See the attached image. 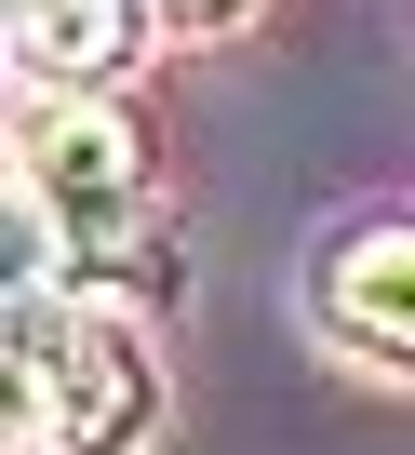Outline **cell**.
I'll use <instances>...</instances> for the list:
<instances>
[{
	"label": "cell",
	"instance_id": "6da1fadb",
	"mask_svg": "<svg viewBox=\"0 0 415 455\" xmlns=\"http://www.w3.org/2000/svg\"><path fill=\"white\" fill-rule=\"evenodd\" d=\"M134 214H148L134 134L81 81L68 94H28L14 108V295H54V255L68 268H121L134 255Z\"/></svg>",
	"mask_w": 415,
	"mask_h": 455
},
{
	"label": "cell",
	"instance_id": "7a4b0ae2",
	"mask_svg": "<svg viewBox=\"0 0 415 455\" xmlns=\"http://www.w3.org/2000/svg\"><path fill=\"white\" fill-rule=\"evenodd\" d=\"M148 428V348L108 308L14 295V455H121Z\"/></svg>",
	"mask_w": 415,
	"mask_h": 455
},
{
	"label": "cell",
	"instance_id": "3957f363",
	"mask_svg": "<svg viewBox=\"0 0 415 455\" xmlns=\"http://www.w3.org/2000/svg\"><path fill=\"white\" fill-rule=\"evenodd\" d=\"M322 322L375 362H415V228H348L322 255Z\"/></svg>",
	"mask_w": 415,
	"mask_h": 455
},
{
	"label": "cell",
	"instance_id": "277c9868",
	"mask_svg": "<svg viewBox=\"0 0 415 455\" xmlns=\"http://www.w3.org/2000/svg\"><path fill=\"white\" fill-rule=\"evenodd\" d=\"M14 41H28V68H68V81H108V68H134V0H14Z\"/></svg>",
	"mask_w": 415,
	"mask_h": 455
},
{
	"label": "cell",
	"instance_id": "5b68a950",
	"mask_svg": "<svg viewBox=\"0 0 415 455\" xmlns=\"http://www.w3.org/2000/svg\"><path fill=\"white\" fill-rule=\"evenodd\" d=\"M174 14H215V0H174Z\"/></svg>",
	"mask_w": 415,
	"mask_h": 455
}]
</instances>
